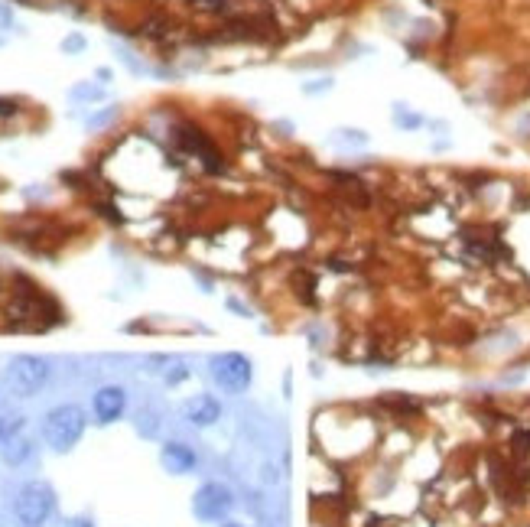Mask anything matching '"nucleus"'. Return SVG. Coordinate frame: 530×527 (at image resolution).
Returning <instances> with one entry per match:
<instances>
[{"mask_svg":"<svg viewBox=\"0 0 530 527\" xmlns=\"http://www.w3.org/2000/svg\"><path fill=\"white\" fill-rule=\"evenodd\" d=\"M85 410L75 404H59L43 417V440L55 452H69L85 433Z\"/></svg>","mask_w":530,"mask_h":527,"instance_id":"f257e3e1","label":"nucleus"},{"mask_svg":"<svg viewBox=\"0 0 530 527\" xmlns=\"http://www.w3.org/2000/svg\"><path fill=\"white\" fill-rule=\"evenodd\" d=\"M55 511V491L46 481H26L13 501V514L20 527H43Z\"/></svg>","mask_w":530,"mask_h":527,"instance_id":"f03ea898","label":"nucleus"},{"mask_svg":"<svg viewBox=\"0 0 530 527\" xmlns=\"http://www.w3.org/2000/svg\"><path fill=\"white\" fill-rule=\"evenodd\" d=\"M4 378H7V388L16 398H33L49 381V361L39 358V355H16V358H10Z\"/></svg>","mask_w":530,"mask_h":527,"instance_id":"7ed1b4c3","label":"nucleus"},{"mask_svg":"<svg viewBox=\"0 0 530 527\" xmlns=\"http://www.w3.org/2000/svg\"><path fill=\"white\" fill-rule=\"evenodd\" d=\"M212 381L222 390H228V394L247 390L254 381L251 358L241 355V351H222V355H215V358H212Z\"/></svg>","mask_w":530,"mask_h":527,"instance_id":"20e7f679","label":"nucleus"},{"mask_svg":"<svg viewBox=\"0 0 530 527\" xmlns=\"http://www.w3.org/2000/svg\"><path fill=\"white\" fill-rule=\"evenodd\" d=\"M234 508V495H231L228 485L222 481H205L199 485V491L193 495V514L205 524H215V521H225Z\"/></svg>","mask_w":530,"mask_h":527,"instance_id":"39448f33","label":"nucleus"},{"mask_svg":"<svg viewBox=\"0 0 530 527\" xmlns=\"http://www.w3.org/2000/svg\"><path fill=\"white\" fill-rule=\"evenodd\" d=\"M124 407H127V390H124V388H117V384H104V388L94 390L92 410H94V420H98V423L121 420Z\"/></svg>","mask_w":530,"mask_h":527,"instance_id":"423d86ee","label":"nucleus"},{"mask_svg":"<svg viewBox=\"0 0 530 527\" xmlns=\"http://www.w3.org/2000/svg\"><path fill=\"white\" fill-rule=\"evenodd\" d=\"M183 413L193 427H212V423L222 420V404H218V398H212V394H195L193 400H185Z\"/></svg>","mask_w":530,"mask_h":527,"instance_id":"0eeeda50","label":"nucleus"},{"mask_svg":"<svg viewBox=\"0 0 530 527\" xmlns=\"http://www.w3.org/2000/svg\"><path fill=\"white\" fill-rule=\"evenodd\" d=\"M163 459V466H166V472L173 475H185V472H193L195 462H199V456H195L193 446H185V443H166L160 452Z\"/></svg>","mask_w":530,"mask_h":527,"instance_id":"6e6552de","label":"nucleus"},{"mask_svg":"<svg viewBox=\"0 0 530 527\" xmlns=\"http://www.w3.org/2000/svg\"><path fill=\"white\" fill-rule=\"evenodd\" d=\"M179 144L183 147H189L193 153H199L202 160H205V169L208 173H218L222 169V163H218V150L212 144H208L205 137H202V130H195V127H179Z\"/></svg>","mask_w":530,"mask_h":527,"instance_id":"1a4fd4ad","label":"nucleus"},{"mask_svg":"<svg viewBox=\"0 0 530 527\" xmlns=\"http://www.w3.org/2000/svg\"><path fill=\"white\" fill-rule=\"evenodd\" d=\"M325 140H329V147H338V150H362V147L371 144L368 130L362 127H335Z\"/></svg>","mask_w":530,"mask_h":527,"instance_id":"9d476101","label":"nucleus"},{"mask_svg":"<svg viewBox=\"0 0 530 527\" xmlns=\"http://www.w3.org/2000/svg\"><path fill=\"white\" fill-rule=\"evenodd\" d=\"M30 456H33V443L23 440V436H13V440L4 446V462H7V466H23Z\"/></svg>","mask_w":530,"mask_h":527,"instance_id":"9b49d317","label":"nucleus"},{"mask_svg":"<svg viewBox=\"0 0 530 527\" xmlns=\"http://www.w3.org/2000/svg\"><path fill=\"white\" fill-rule=\"evenodd\" d=\"M391 117H394V124H397L400 130H416V127H423V117L416 115L410 105H404V101H394Z\"/></svg>","mask_w":530,"mask_h":527,"instance_id":"f8f14e48","label":"nucleus"},{"mask_svg":"<svg viewBox=\"0 0 530 527\" xmlns=\"http://www.w3.org/2000/svg\"><path fill=\"white\" fill-rule=\"evenodd\" d=\"M69 98L72 101H101L104 98V88H98V85H92V82H78L69 92Z\"/></svg>","mask_w":530,"mask_h":527,"instance_id":"ddd939ff","label":"nucleus"},{"mask_svg":"<svg viewBox=\"0 0 530 527\" xmlns=\"http://www.w3.org/2000/svg\"><path fill=\"white\" fill-rule=\"evenodd\" d=\"M117 115H121V107H117V105L101 107V111H94V115L88 117V121H85V127H88V130H101V127H108V124L114 121Z\"/></svg>","mask_w":530,"mask_h":527,"instance_id":"4468645a","label":"nucleus"},{"mask_svg":"<svg viewBox=\"0 0 530 527\" xmlns=\"http://www.w3.org/2000/svg\"><path fill=\"white\" fill-rule=\"evenodd\" d=\"M23 430V417H0V446H7Z\"/></svg>","mask_w":530,"mask_h":527,"instance_id":"2eb2a0df","label":"nucleus"},{"mask_svg":"<svg viewBox=\"0 0 530 527\" xmlns=\"http://www.w3.org/2000/svg\"><path fill=\"white\" fill-rule=\"evenodd\" d=\"M335 88V78L332 75H319L313 78V82H303V95H309V98H315V95H325Z\"/></svg>","mask_w":530,"mask_h":527,"instance_id":"dca6fc26","label":"nucleus"},{"mask_svg":"<svg viewBox=\"0 0 530 527\" xmlns=\"http://www.w3.org/2000/svg\"><path fill=\"white\" fill-rule=\"evenodd\" d=\"M85 46H88V39H85L82 33H69V36L62 39V53H65V55H78V53H85Z\"/></svg>","mask_w":530,"mask_h":527,"instance_id":"f3484780","label":"nucleus"},{"mask_svg":"<svg viewBox=\"0 0 530 527\" xmlns=\"http://www.w3.org/2000/svg\"><path fill=\"white\" fill-rule=\"evenodd\" d=\"M117 55H121V62H124V65H127L131 72H144V65H140V62L134 59V53H127V49L117 46Z\"/></svg>","mask_w":530,"mask_h":527,"instance_id":"a211bd4d","label":"nucleus"},{"mask_svg":"<svg viewBox=\"0 0 530 527\" xmlns=\"http://www.w3.org/2000/svg\"><path fill=\"white\" fill-rule=\"evenodd\" d=\"M189 378V368H183V365H176L173 371H166V381L169 384H179V381H185Z\"/></svg>","mask_w":530,"mask_h":527,"instance_id":"6ab92c4d","label":"nucleus"},{"mask_svg":"<svg viewBox=\"0 0 530 527\" xmlns=\"http://www.w3.org/2000/svg\"><path fill=\"white\" fill-rule=\"evenodd\" d=\"M13 26V10L7 4H0V30H10Z\"/></svg>","mask_w":530,"mask_h":527,"instance_id":"aec40b11","label":"nucleus"},{"mask_svg":"<svg viewBox=\"0 0 530 527\" xmlns=\"http://www.w3.org/2000/svg\"><path fill=\"white\" fill-rule=\"evenodd\" d=\"M65 527H94V524H92V521H85V518H75V521H69Z\"/></svg>","mask_w":530,"mask_h":527,"instance_id":"412c9836","label":"nucleus"},{"mask_svg":"<svg viewBox=\"0 0 530 527\" xmlns=\"http://www.w3.org/2000/svg\"><path fill=\"white\" fill-rule=\"evenodd\" d=\"M222 527H244V524H231V521H228V524H222Z\"/></svg>","mask_w":530,"mask_h":527,"instance_id":"4be33fe9","label":"nucleus"}]
</instances>
